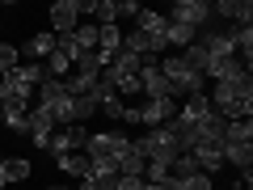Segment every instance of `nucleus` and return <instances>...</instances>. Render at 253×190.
I'll return each mask as SVG.
<instances>
[{"label": "nucleus", "mask_w": 253, "mask_h": 190, "mask_svg": "<svg viewBox=\"0 0 253 190\" xmlns=\"http://www.w3.org/2000/svg\"><path fill=\"white\" fill-rule=\"evenodd\" d=\"M169 21H177V26H190V30H203L211 21V4L207 0H177L169 13Z\"/></svg>", "instance_id": "20e7f679"}, {"label": "nucleus", "mask_w": 253, "mask_h": 190, "mask_svg": "<svg viewBox=\"0 0 253 190\" xmlns=\"http://www.w3.org/2000/svg\"><path fill=\"white\" fill-rule=\"evenodd\" d=\"M211 17L228 21V26H249L253 21V4L249 0H219V4H211Z\"/></svg>", "instance_id": "6e6552de"}, {"label": "nucleus", "mask_w": 253, "mask_h": 190, "mask_svg": "<svg viewBox=\"0 0 253 190\" xmlns=\"http://www.w3.org/2000/svg\"><path fill=\"white\" fill-rule=\"evenodd\" d=\"M181 186L186 190H211V178L207 173H194V178H181Z\"/></svg>", "instance_id": "a878e982"}, {"label": "nucleus", "mask_w": 253, "mask_h": 190, "mask_svg": "<svg viewBox=\"0 0 253 190\" xmlns=\"http://www.w3.org/2000/svg\"><path fill=\"white\" fill-rule=\"evenodd\" d=\"M26 136L34 140V148H46V144H51V136H55V118H51V110L38 106V101L26 110Z\"/></svg>", "instance_id": "7ed1b4c3"}, {"label": "nucleus", "mask_w": 253, "mask_h": 190, "mask_svg": "<svg viewBox=\"0 0 253 190\" xmlns=\"http://www.w3.org/2000/svg\"><path fill=\"white\" fill-rule=\"evenodd\" d=\"M72 38H76V51H97V26H76Z\"/></svg>", "instance_id": "aec40b11"}, {"label": "nucleus", "mask_w": 253, "mask_h": 190, "mask_svg": "<svg viewBox=\"0 0 253 190\" xmlns=\"http://www.w3.org/2000/svg\"><path fill=\"white\" fill-rule=\"evenodd\" d=\"M135 148L144 152V161H161V165H173L181 156V144H177V136H173L169 123L165 127H148L144 136L135 140Z\"/></svg>", "instance_id": "f03ea898"}, {"label": "nucleus", "mask_w": 253, "mask_h": 190, "mask_svg": "<svg viewBox=\"0 0 253 190\" xmlns=\"http://www.w3.org/2000/svg\"><path fill=\"white\" fill-rule=\"evenodd\" d=\"M135 30L148 38H165V13H152V9H139L135 17Z\"/></svg>", "instance_id": "2eb2a0df"}, {"label": "nucleus", "mask_w": 253, "mask_h": 190, "mask_svg": "<svg viewBox=\"0 0 253 190\" xmlns=\"http://www.w3.org/2000/svg\"><path fill=\"white\" fill-rule=\"evenodd\" d=\"M118 178H144V152H139V148H135V140H131V148H123V152H118Z\"/></svg>", "instance_id": "9d476101"}, {"label": "nucleus", "mask_w": 253, "mask_h": 190, "mask_svg": "<svg viewBox=\"0 0 253 190\" xmlns=\"http://www.w3.org/2000/svg\"><path fill=\"white\" fill-rule=\"evenodd\" d=\"M169 118H177V101H173V97L144 101V106H139V123H144V127H165Z\"/></svg>", "instance_id": "1a4fd4ad"}, {"label": "nucleus", "mask_w": 253, "mask_h": 190, "mask_svg": "<svg viewBox=\"0 0 253 190\" xmlns=\"http://www.w3.org/2000/svg\"><path fill=\"white\" fill-rule=\"evenodd\" d=\"M118 17H139V4L135 0H118Z\"/></svg>", "instance_id": "cd10ccee"}, {"label": "nucleus", "mask_w": 253, "mask_h": 190, "mask_svg": "<svg viewBox=\"0 0 253 190\" xmlns=\"http://www.w3.org/2000/svg\"><path fill=\"white\" fill-rule=\"evenodd\" d=\"M161 76L169 81V97H173V101H177V97L186 101V97H194V93H207V81H203V76L194 72L177 51H173V55H161Z\"/></svg>", "instance_id": "f257e3e1"}, {"label": "nucleus", "mask_w": 253, "mask_h": 190, "mask_svg": "<svg viewBox=\"0 0 253 190\" xmlns=\"http://www.w3.org/2000/svg\"><path fill=\"white\" fill-rule=\"evenodd\" d=\"M89 173L93 178H118V165L114 156H89Z\"/></svg>", "instance_id": "412c9836"}, {"label": "nucleus", "mask_w": 253, "mask_h": 190, "mask_svg": "<svg viewBox=\"0 0 253 190\" xmlns=\"http://www.w3.org/2000/svg\"><path fill=\"white\" fill-rule=\"evenodd\" d=\"M139 93H144V101L169 97V81L161 76V59H144V68H139Z\"/></svg>", "instance_id": "423d86ee"}, {"label": "nucleus", "mask_w": 253, "mask_h": 190, "mask_svg": "<svg viewBox=\"0 0 253 190\" xmlns=\"http://www.w3.org/2000/svg\"><path fill=\"white\" fill-rule=\"evenodd\" d=\"M118 51H123V30L118 26H97V55L110 63Z\"/></svg>", "instance_id": "9b49d317"}, {"label": "nucleus", "mask_w": 253, "mask_h": 190, "mask_svg": "<svg viewBox=\"0 0 253 190\" xmlns=\"http://www.w3.org/2000/svg\"><path fill=\"white\" fill-rule=\"evenodd\" d=\"M97 17L101 26H118V0H97Z\"/></svg>", "instance_id": "b1692460"}, {"label": "nucleus", "mask_w": 253, "mask_h": 190, "mask_svg": "<svg viewBox=\"0 0 253 190\" xmlns=\"http://www.w3.org/2000/svg\"><path fill=\"white\" fill-rule=\"evenodd\" d=\"M59 169L68 173V178L81 182V178H89V156L84 152H68V156H59Z\"/></svg>", "instance_id": "a211bd4d"}, {"label": "nucleus", "mask_w": 253, "mask_h": 190, "mask_svg": "<svg viewBox=\"0 0 253 190\" xmlns=\"http://www.w3.org/2000/svg\"><path fill=\"white\" fill-rule=\"evenodd\" d=\"M224 144H253V118L224 123Z\"/></svg>", "instance_id": "dca6fc26"}, {"label": "nucleus", "mask_w": 253, "mask_h": 190, "mask_svg": "<svg viewBox=\"0 0 253 190\" xmlns=\"http://www.w3.org/2000/svg\"><path fill=\"white\" fill-rule=\"evenodd\" d=\"M51 190H76V186H51Z\"/></svg>", "instance_id": "c756f323"}, {"label": "nucleus", "mask_w": 253, "mask_h": 190, "mask_svg": "<svg viewBox=\"0 0 253 190\" xmlns=\"http://www.w3.org/2000/svg\"><path fill=\"white\" fill-rule=\"evenodd\" d=\"M76 26H81V0H55V4H51V30H55V38L72 34Z\"/></svg>", "instance_id": "0eeeda50"}, {"label": "nucleus", "mask_w": 253, "mask_h": 190, "mask_svg": "<svg viewBox=\"0 0 253 190\" xmlns=\"http://www.w3.org/2000/svg\"><path fill=\"white\" fill-rule=\"evenodd\" d=\"M17 51L26 55V63H42L46 55L55 51V34H34V38H30L26 47H17Z\"/></svg>", "instance_id": "f8f14e48"}, {"label": "nucleus", "mask_w": 253, "mask_h": 190, "mask_svg": "<svg viewBox=\"0 0 253 190\" xmlns=\"http://www.w3.org/2000/svg\"><path fill=\"white\" fill-rule=\"evenodd\" d=\"M123 148H131V136L126 131H97V136H89V144H84V156H114Z\"/></svg>", "instance_id": "39448f33"}, {"label": "nucleus", "mask_w": 253, "mask_h": 190, "mask_svg": "<svg viewBox=\"0 0 253 190\" xmlns=\"http://www.w3.org/2000/svg\"><path fill=\"white\" fill-rule=\"evenodd\" d=\"M4 169H9V182H26V178H30V161H21V156L4 161Z\"/></svg>", "instance_id": "393cba45"}, {"label": "nucleus", "mask_w": 253, "mask_h": 190, "mask_svg": "<svg viewBox=\"0 0 253 190\" xmlns=\"http://www.w3.org/2000/svg\"><path fill=\"white\" fill-rule=\"evenodd\" d=\"M169 173H173V178H194V173H199V165H194V156H190V152H181L177 161L169 165Z\"/></svg>", "instance_id": "4be33fe9"}, {"label": "nucleus", "mask_w": 253, "mask_h": 190, "mask_svg": "<svg viewBox=\"0 0 253 190\" xmlns=\"http://www.w3.org/2000/svg\"><path fill=\"white\" fill-rule=\"evenodd\" d=\"M232 190H253V169H241V173H236Z\"/></svg>", "instance_id": "bb28decb"}, {"label": "nucleus", "mask_w": 253, "mask_h": 190, "mask_svg": "<svg viewBox=\"0 0 253 190\" xmlns=\"http://www.w3.org/2000/svg\"><path fill=\"white\" fill-rule=\"evenodd\" d=\"M219 152H224V165H232L236 173L253 169V144H219Z\"/></svg>", "instance_id": "ddd939ff"}, {"label": "nucleus", "mask_w": 253, "mask_h": 190, "mask_svg": "<svg viewBox=\"0 0 253 190\" xmlns=\"http://www.w3.org/2000/svg\"><path fill=\"white\" fill-rule=\"evenodd\" d=\"M0 127H9V131H21V136H26V110H0Z\"/></svg>", "instance_id": "5701e85b"}, {"label": "nucleus", "mask_w": 253, "mask_h": 190, "mask_svg": "<svg viewBox=\"0 0 253 190\" xmlns=\"http://www.w3.org/2000/svg\"><path fill=\"white\" fill-rule=\"evenodd\" d=\"M194 38H199V30L177 26V21H169V17H165V47H181V51H186V47L194 43Z\"/></svg>", "instance_id": "4468645a"}, {"label": "nucleus", "mask_w": 253, "mask_h": 190, "mask_svg": "<svg viewBox=\"0 0 253 190\" xmlns=\"http://www.w3.org/2000/svg\"><path fill=\"white\" fill-rule=\"evenodd\" d=\"M46 152L59 161V156H68V152H81V148L72 144V127H55V136H51V144H46Z\"/></svg>", "instance_id": "f3484780"}, {"label": "nucleus", "mask_w": 253, "mask_h": 190, "mask_svg": "<svg viewBox=\"0 0 253 190\" xmlns=\"http://www.w3.org/2000/svg\"><path fill=\"white\" fill-rule=\"evenodd\" d=\"M9 186V169H4V156H0V190Z\"/></svg>", "instance_id": "c85d7f7f"}, {"label": "nucleus", "mask_w": 253, "mask_h": 190, "mask_svg": "<svg viewBox=\"0 0 253 190\" xmlns=\"http://www.w3.org/2000/svg\"><path fill=\"white\" fill-rule=\"evenodd\" d=\"M21 68V51L13 43H0V76H9V72H17Z\"/></svg>", "instance_id": "6ab92c4d"}]
</instances>
